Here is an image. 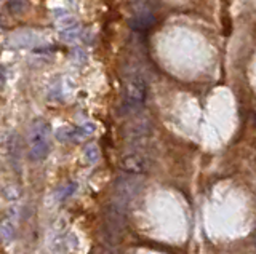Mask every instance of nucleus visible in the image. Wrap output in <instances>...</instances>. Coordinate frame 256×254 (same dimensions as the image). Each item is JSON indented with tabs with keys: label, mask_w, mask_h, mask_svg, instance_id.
<instances>
[{
	"label": "nucleus",
	"mask_w": 256,
	"mask_h": 254,
	"mask_svg": "<svg viewBox=\"0 0 256 254\" xmlns=\"http://www.w3.org/2000/svg\"><path fill=\"white\" fill-rule=\"evenodd\" d=\"M157 24V16L152 11H142L136 13L130 19V27L134 32H148Z\"/></svg>",
	"instance_id": "obj_7"
},
{
	"label": "nucleus",
	"mask_w": 256,
	"mask_h": 254,
	"mask_svg": "<svg viewBox=\"0 0 256 254\" xmlns=\"http://www.w3.org/2000/svg\"><path fill=\"white\" fill-rule=\"evenodd\" d=\"M126 206L128 205L116 200V198L108 205L102 222V238L106 246L114 248L122 240L126 227Z\"/></svg>",
	"instance_id": "obj_1"
},
{
	"label": "nucleus",
	"mask_w": 256,
	"mask_h": 254,
	"mask_svg": "<svg viewBox=\"0 0 256 254\" xmlns=\"http://www.w3.org/2000/svg\"><path fill=\"white\" fill-rule=\"evenodd\" d=\"M254 245H256V240H254Z\"/></svg>",
	"instance_id": "obj_13"
},
{
	"label": "nucleus",
	"mask_w": 256,
	"mask_h": 254,
	"mask_svg": "<svg viewBox=\"0 0 256 254\" xmlns=\"http://www.w3.org/2000/svg\"><path fill=\"white\" fill-rule=\"evenodd\" d=\"M6 82V75H5V69L0 66V88H4V85Z\"/></svg>",
	"instance_id": "obj_10"
},
{
	"label": "nucleus",
	"mask_w": 256,
	"mask_h": 254,
	"mask_svg": "<svg viewBox=\"0 0 256 254\" xmlns=\"http://www.w3.org/2000/svg\"><path fill=\"white\" fill-rule=\"evenodd\" d=\"M100 254H116V253H114V250L110 248V246H108V248L101 250V251H100Z\"/></svg>",
	"instance_id": "obj_11"
},
{
	"label": "nucleus",
	"mask_w": 256,
	"mask_h": 254,
	"mask_svg": "<svg viewBox=\"0 0 256 254\" xmlns=\"http://www.w3.org/2000/svg\"><path fill=\"white\" fill-rule=\"evenodd\" d=\"M120 170L126 174H144L152 168V158L141 152H130L125 154L118 162Z\"/></svg>",
	"instance_id": "obj_5"
},
{
	"label": "nucleus",
	"mask_w": 256,
	"mask_h": 254,
	"mask_svg": "<svg viewBox=\"0 0 256 254\" xmlns=\"http://www.w3.org/2000/svg\"><path fill=\"white\" fill-rule=\"evenodd\" d=\"M52 150V130L42 118L32 122L29 130V158L32 162H42Z\"/></svg>",
	"instance_id": "obj_2"
},
{
	"label": "nucleus",
	"mask_w": 256,
	"mask_h": 254,
	"mask_svg": "<svg viewBox=\"0 0 256 254\" xmlns=\"http://www.w3.org/2000/svg\"><path fill=\"white\" fill-rule=\"evenodd\" d=\"M6 6H8V11H10L12 14H21V13L26 11L28 2L26 0H10Z\"/></svg>",
	"instance_id": "obj_8"
},
{
	"label": "nucleus",
	"mask_w": 256,
	"mask_h": 254,
	"mask_svg": "<svg viewBox=\"0 0 256 254\" xmlns=\"http://www.w3.org/2000/svg\"><path fill=\"white\" fill-rule=\"evenodd\" d=\"M142 190V181L136 178V174H128V176L117 178L114 184V198L125 205L130 203L133 198L138 197Z\"/></svg>",
	"instance_id": "obj_4"
},
{
	"label": "nucleus",
	"mask_w": 256,
	"mask_h": 254,
	"mask_svg": "<svg viewBox=\"0 0 256 254\" xmlns=\"http://www.w3.org/2000/svg\"><path fill=\"white\" fill-rule=\"evenodd\" d=\"M154 126H152L150 120L148 118H136V120L130 122L124 130V136L132 142V144H138L150 138Z\"/></svg>",
	"instance_id": "obj_6"
},
{
	"label": "nucleus",
	"mask_w": 256,
	"mask_h": 254,
	"mask_svg": "<svg viewBox=\"0 0 256 254\" xmlns=\"http://www.w3.org/2000/svg\"><path fill=\"white\" fill-rule=\"evenodd\" d=\"M85 158L90 163H94L100 158V150H98V147H96V146H88L85 149Z\"/></svg>",
	"instance_id": "obj_9"
},
{
	"label": "nucleus",
	"mask_w": 256,
	"mask_h": 254,
	"mask_svg": "<svg viewBox=\"0 0 256 254\" xmlns=\"http://www.w3.org/2000/svg\"><path fill=\"white\" fill-rule=\"evenodd\" d=\"M0 24H2V18H0Z\"/></svg>",
	"instance_id": "obj_12"
},
{
	"label": "nucleus",
	"mask_w": 256,
	"mask_h": 254,
	"mask_svg": "<svg viewBox=\"0 0 256 254\" xmlns=\"http://www.w3.org/2000/svg\"><path fill=\"white\" fill-rule=\"evenodd\" d=\"M148 82L140 74H133L124 83V104L126 109L134 110L144 106L148 101Z\"/></svg>",
	"instance_id": "obj_3"
}]
</instances>
